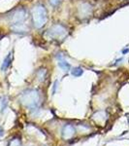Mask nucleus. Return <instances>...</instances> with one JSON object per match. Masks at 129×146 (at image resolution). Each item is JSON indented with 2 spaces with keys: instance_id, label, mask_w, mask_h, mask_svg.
I'll return each instance as SVG.
<instances>
[{
  "instance_id": "f257e3e1",
  "label": "nucleus",
  "mask_w": 129,
  "mask_h": 146,
  "mask_svg": "<svg viewBox=\"0 0 129 146\" xmlns=\"http://www.w3.org/2000/svg\"><path fill=\"white\" fill-rule=\"evenodd\" d=\"M20 102L30 109H35L39 106L40 102H41V95H40L39 91L35 90V89L26 90L20 96Z\"/></svg>"
},
{
  "instance_id": "f03ea898",
  "label": "nucleus",
  "mask_w": 129,
  "mask_h": 146,
  "mask_svg": "<svg viewBox=\"0 0 129 146\" xmlns=\"http://www.w3.org/2000/svg\"><path fill=\"white\" fill-rule=\"evenodd\" d=\"M32 19H33V23L36 28H41L46 25L48 21V16H47V10L45 6L39 4L34 7L32 11Z\"/></svg>"
},
{
  "instance_id": "7ed1b4c3",
  "label": "nucleus",
  "mask_w": 129,
  "mask_h": 146,
  "mask_svg": "<svg viewBox=\"0 0 129 146\" xmlns=\"http://www.w3.org/2000/svg\"><path fill=\"white\" fill-rule=\"evenodd\" d=\"M46 34L49 37V39L61 41V40H64L65 37L67 36L68 29L61 23H55L51 27H50V29L47 31Z\"/></svg>"
},
{
  "instance_id": "20e7f679",
  "label": "nucleus",
  "mask_w": 129,
  "mask_h": 146,
  "mask_svg": "<svg viewBox=\"0 0 129 146\" xmlns=\"http://www.w3.org/2000/svg\"><path fill=\"white\" fill-rule=\"evenodd\" d=\"M27 19L26 11L23 8H18L10 16V22L12 25H24Z\"/></svg>"
},
{
  "instance_id": "39448f33",
  "label": "nucleus",
  "mask_w": 129,
  "mask_h": 146,
  "mask_svg": "<svg viewBox=\"0 0 129 146\" xmlns=\"http://www.w3.org/2000/svg\"><path fill=\"white\" fill-rule=\"evenodd\" d=\"M92 14V6L88 2H83L78 7V17L81 20H86L88 19Z\"/></svg>"
},
{
  "instance_id": "423d86ee",
  "label": "nucleus",
  "mask_w": 129,
  "mask_h": 146,
  "mask_svg": "<svg viewBox=\"0 0 129 146\" xmlns=\"http://www.w3.org/2000/svg\"><path fill=\"white\" fill-rule=\"evenodd\" d=\"M62 138L65 140H69L71 138L74 137V135H76V129H75V127L72 126V125L68 124L65 125L62 129Z\"/></svg>"
},
{
  "instance_id": "0eeeda50",
  "label": "nucleus",
  "mask_w": 129,
  "mask_h": 146,
  "mask_svg": "<svg viewBox=\"0 0 129 146\" xmlns=\"http://www.w3.org/2000/svg\"><path fill=\"white\" fill-rule=\"evenodd\" d=\"M92 119L96 123H104L107 120V113L105 111H98L92 115Z\"/></svg>"
},
{
  "instance_id": "6e6552de",
  "label": "nucleus",
  "mask_w": 129,
  "mask_h": 146,
  "mask_svg": "<svg viewBox=\"0 0 129 146\" xmlns=\"http://www.w3.org/2000/svg\"><path fill=\"white\" fill-rule=\"evenodd\" d=\"M56 58L58 60V66L61 68V69H63L64 71H67V70L70 69V64L65 60V58H63L61 54H57Z\"/></svg>"
},
{
  "instance_id": "1a4fd4ad",
  "label": "nucleus",
  "mask_w": 129,
  "mask_h": 146,
  "mask_svg": "<svg viewBox=\"0 0 129 146\" xmlns=\"http://www.w3.org/2000/svg\"><path fill=\"white\" fill-rule=\"evenodd\" d=\"M11 62H12V53H9L8 56L5 58V60H4L3 63H2L1 65V70H3V71H5V70L10 66L11 64Z\"/></svg>"
},
{
  "instance_id": "9d476101",
  "label": "nucleus",
  "mask_w": 129,
  "mask_h": 146,
  "mask_svg": "<svg viewBox=\"0 0 129 146\" xmlns=\"http://www.w3.org/2000/svg\"><path fill=\"white\" fill-rule=\"evenodd\" d=\"M36 76H37V78H38V80L40 82L45 81L46 76H47V69H45V68H41V69H39L36 73Z\"/></svg>"
},
{
  "instance_id": "9b49d317",
  "label": "nucleus",
  "mask_w": 129,
  "mask_h": 146,
  "mask_svg": "<svg viewBox=\"0 0 129 146\" xmlns=\"http://www.w3.org/2000/svg\"><path fill=\"white\" fill-rule=\"evenodd\" d=\"M83 73H84V70H83V68H81V67H75L71 70V74L73 75L74 77L82 76Z\"/></svg>"
},
{
  "instance_id": "f8f14e48",
  "label": "nucleus",
  "mask_w": 129,
  "mask_h": 146,
  "mask_svg": "<svg viewBox=\"0 0 129 146\" xmlns=\"http://www.w3.org/2000/svg\"><path fill=\"white\" fill-rule=\"evenodd\" d=\"M9 146H22L20 139V138H13L9 143Z\"/></svg>"
},
{
  "instance_id": "ddd939ff",
  "label": "nucleus",
  "mask_w": 129,
  "mask_h": 146,
  "mask_svg": "<svg viewBox=\"0 0 129 146\" xmlns=\"http://www.w3.org/2000/svg\"><path fill=\"white\" fill-rule=\"evenodd\" d=\"M60 1H61V0H50V3L51 4V5L53 6H57L58 4L60 3Z\"/></svg>"
},
{
  "instance_id": "4468645a",
  "label": "nucleus",
  "mask_w": 129,
  "mask_h": 146,
  "mask_svg": "<svg viewBox=\"0 0 129 146\" xmlns=\"http://www.w3.org/2000/svg\"><path fill=\"white\" fill-rule=\"evenodd\" d=\"M57 83H58V82L55 81V85H53V94H55V90H56V87H57Z\"/></svg>"
},
{
  "instance_id": "2eb2a0df",
  "label": "nucleus",
  "mask_w": 129,
  "mask_h": 146,
  "mask_svg": "<svg viewBox=\"0 0 129 146\" xmlns=\"http://www.w3.org/2000/svg\"><path fill=\"white\" fill-rule=\"evenodd\" d=\"M127 52H129V49H126V50H123L122 53H123V54H126V53H127Z\"/></svg>"
},
{
  "instance_id": "dca6fc26",
  "label": "nucleus",
  "mask_w": 129,
  "mask_h": 146,
  "mask_svg": "<svg viewBox=\"0 0 129 146\" xmlns=\"http://www.w3.org/2000/svg\"><path fill=\"white\" fill-rule=\"evenodd\" d=\"M2 131H2V129H1V128H0V135H2Z\"/></svg>"
},
{
  "instance_id": "f3484780",
  "label": "nucleus",
  "mask_w": 129,
  "mask_h": 146,
  "mask_svg": "<svg viewBox=\"0 0 129 146\" xmlns=\"http://www.w3.org/2000/svg\"><path fill=\"white\" fill-rule=\"evenodd\" d=\"M128 124H129V117H128Z\"/></svg>"
}]
</instances>
